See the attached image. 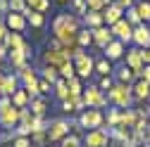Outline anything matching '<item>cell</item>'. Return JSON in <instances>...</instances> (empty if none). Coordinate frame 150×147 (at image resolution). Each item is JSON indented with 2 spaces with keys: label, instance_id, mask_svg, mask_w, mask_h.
I'll return each mask as SVG.
<instances>
[{
  "label": "cell",
  "instance_id": "obj_1",
  "mask_svg": "<svg viewBox=\"0 0 150 147\" xmlns=\"http://www.w3.org/2000/svg\"><path fill=\"white\" fill-rule=\"evenodd\" d=\"M79 31H81V22L71 12H62L52 19V33L64 45H76V33Z\"/></svg>",
  "mask_w": 150,
  "mask_h": 147
},
{
  "label": "cell",
  "instance_id": "obj_2",
  "mask_svg": "<svg viewBox=\"0 0 150 147\" xmlns=\"http://www.w3.org/2000/svg\"><path fill=\"white\" fill-rule=\"evenodd\" d=\"M71 62H74V69H76V76L79 78H88L91 74L96 71V62H93V57H91L86 50H79L71 57Z\"/></svg>",
  "mask_w": 150,
  "mask_h": 147
},
{
  "label": "cell",
  "instance_id": "obj_3",
  "mask_svg": "<svg viewBox=\"0 0 150 147\" xmlns=\"http://www.w3.org/2000/svg\"><path fill=\"white\" fill-rule=\"evenodd\" d=\"M107 97H110L112 104H117V107H129L134 93H131V85H126V83H115L112 90H107Z\"/></svg>",
  "mask_w": 150,
  "mask_h": 147
},
{
  "label": "cell",
  "instance_id": "obj_4",
  "mask_svg": "<svg viewBox=\"0 0 150 147\" xmlns=\"http://www.w3.org/2000/svg\"><path fill=\"white\" fill-rule=\"evenodd\" d=\"M19 119H22V109H17L14 104L0 109V128H5V131L17 128V126H19Z\"/></svg>",
  "mask_w": 150,
  "mask_h": 147
},
{
  "label": "cell",
  "instance_id": "obj_5",
  "mask_svg": "<svg viewBox=\"0 0 150 147\" xmlns=\"http://www.w3.org/2000/svg\"><path fill=\"white\" fill-rule=\"evenodd\" d=\"M29 57H31V45L26 43L24 50H12V52L7 55V64H10V69L17 74V71H22V69L29 64Z\"/></svg>",
  "mask_w": 150,
  "mask_h": 147
},
{
  "label": "cell",
  "instance_id": "obj_6",
  "mask_svg": "<svg viewBox=\"0 0 150 147\" xmlns=\"http://www.w3.org/2000/svg\"><path fill=\"white\" fill-rule=\"evenodd\" d=\"M107 100L110 97H105L103 95V90L98 88V85H88L86 90H83V102H86V107H103V104H107Z\"/></svg>",
  "mask_w": 150,
  "mask_h": 147
},
{
  "label": "cell",
  "instance_id": "obj_7",
  "mask_svg": "<svg viewBox=\"0 0 150 147\" xmlns=\"http://www.w3.org/2000/svg\"><path fill=\"white\" fill-rule=\"evenodd\" d=\"M103 112L100 109H96V107H88V109H83V114L79 116V123L83 126V128H100V123H103Z\"/></svg>",
  "mask_w": 150,
  "mask_h": 147
},
{
  "label": "cell",
  "instance_id": "obj_8",
  "mask_svg": "<svg viewBox=\"0 0 150 147\" xmlns=\"http://www.w3.org/2000/svg\"><path fill=\"white\" fill-rule=\"evenodd\" d=\"M41 60H43V66H57V69H60V64H64L69 57H67L62 50L50 48V45H48V48L43 50V57H41Z\"/></svg>",
  "mask_w": 150,
  "mask_h": 147
},
{
  "label": "cell",
  "instance_id": "obj_9",
  "mask_svg": "<svg viewBox=\"0 0 150 147\" xmlns=\"http://www.w3.org/2000/svg\"><path fill=\"white\" fill-rule=\"evenodd\" d=\"M112 29V36H117V41H122L124 45L134 41V26H131L126 19H119L115 26H110Z\"/></svg>",
  "mask_w": 150,
  "mask_h": 147
},
{
  "label": "cell",
  "instance_id": "obj_10",
  "mask_svg": "<svg viewBox=\"0 0 150 147\" xmlns=\"http://www.w3.org/2000/svg\"><path fill=\"white\" fill-rule=\"evenodd\" d=\"M5 24H7V29L14 31V33H24V29L29 26L26 17H24L22 12H7V14H5Z\"/></svg>",
  "mask_w": 150,
  "mask_h": 147
},
{
  "label": "cell",
  "instance_id": "obj_11",
  "mask_svg": "<svg viewBox=\"0 0 150 147\" xmlns=\"http://www.w3.org/2000/svg\"><path fill=\"white\" fill-rule=\"evenodd\" d=\"M86 147H107V131L105 128H93L86 135Z\"/></svg>",
  "mask_w": 150,
  "mask_h": 147
},
{
  "label": "cell",
  "instance_id": "obj_12",
  "mask_svg": "<svg viewBox=\"0 0 150 147\" xmlns=\"http://www.w3.org/2000/svg\"><path fill=\"white\" fill-rule=\"evenodd\" d=\"M67 133H69V123H67V121H62V119L52 121V123L48 126V138H50V142L67 138Z\"/></svg>",
  "mask_w": 150,
  "mask_h": 147
},
{
  "label": "cell",
  "instance_id": "obj_13",
  "mask_svg": "<svg viewBox=\"0 0 150 147\" xmlns=\"http://www.w3.org/2000/svg\"><path fill=\"white\" fill-rule=\"evenodd\" d=\"M103 19H105V26H115L119 19H124V10L112 3V5H107L103 10Z\"/></svg>",
  "mask_w": 150,
  "mask_h": 147
},
{
  "label": "cell",
  "instance_id": "obj_14",
  "mask_svg": "<svg viewBox=\"0 0 150 147\" xmlns=\"http://www.w3.org/2000/svg\"><path fill=\"white\" fill-rule=\"evenodd\" d=\"M93 31V43H96V45H100V48H105L107 43H112V41H115V36H112V29L110 26H98V29H91Z\"/></svg>",
  "mask_w": 150,
  "mask_h": 147
},
{
  "label": "cell",
  "instance_id": "obj_15",
  "mask_svg": "<svg viewBox=\"0 0 150 147\" xmlns=\"http://www.w3.org/2000/svg\"><path fill=\"white\" fill-rule=\"evenodd\" d=\"M131 43H136L138 48H150V29H148V24L134 26V41Z\"/></svg>",
  "mask_w": 150,
  "mask_h": 147
},
{
  "label": "cell",
  "instance_id": "obj_16",
  "mask_svg": "<svg viewBox=\"0 0 150 147\" xmlns=\"http://www.w3.org/2000/svg\"><path fill=\"white\" fill-rule=\"evenodd\" d=\"M126 66L129 69H134L136 74L145 66L143 62V55H141V48H134V50H126Z\"/></svg>",
  "mask_w": 150,
  "mask_h": 147
},
{
  "label": "cell",
  "instance_id": "obj_17",
  "mask_svg": "<svg viewBox=\"0 0 150 147\" xmlns=\"http://www.w3.org/2000/svg\"><path fill=\"white\" fill-rule=\"evenodd\" d=\"M103 50H105V57H107L110 62H115V60H122V57H124V43L117 41V38L112 41V43H107Z\"/></svg>",
  "mask_w": 150,
  "mask_h": 147
},
{
  "label": "cell",
  "instance_id": "obj_18",
  "mask_svg": "<svg viewBox=\"0 0 150 147\" xmlns=\"http://www.w3.org/2000/svg\"><path fill=\"white\" fill-rule=\"evenodd\" d=\"M3 43H5V48H7L10 52H12V50H24V48H26L24 36H22V33H14V31H10V33L5 36Z\"/></svg>",
  "mask_w": 150,
  "mask_h": 147
},
{
  "label": "cell",
  "instance_id": "obj_19",
  "mask_svg": "<svg viewBox=\"0 0 150 147\" xmlns=\"http://www.w3.org/2000/svg\"><path fill=\"white\" fill-rule=\"evenodd\" d=\"M22 14L26 17L29 26H33V29H43V24H45V14H43V12H36V10L26 7V10L22 12Z\"/></svg>",
  "mask_w": 150,
  "mask_h": 147
},
{
  "label": "cell",
  "instance_id": "obj_20",
  "mask_svg": "<svg viewBox=\"0 0 150 147\" xmlns=\"http://www.w3.org/2000/svg\"><path fill=\"white\" fill-rule=\"evenodd\" d=\"M19 90V76L17 74H5V81H3V88H0V93L3 95H12Z\"/></svg>",
  "mask_w": 150,
  "mask_h": 147
},
{
  "label": "cell",
  "instance_id": "obj_21",
  "mask_svg": "<svg viewBox=\"0 0 150 147\" xmlns=\"http://www.w3.org/2000/svg\"><path fill=\"white\" fill-rule=\"evenodd\" d=\"M10 97H12V104H14L17 109H24V107L31 104V95L26 93V88H19V90H17V93H12Z\"/></svg>",
  "mask_w": 150,
  "mask_h": 147
},
{
  "label": "cell",
  "instance_id": "obj_22",
  "mask_svg": "<svg viewBox=\"0 0 150 147\" xmlns=\"http://www.w3.org/2000/svg\"><path fill=\"white\" fill-rule=\"evenodd\" d=\"M131 93H134V97H136V100H141V102H143V100H148V97H150V83H148V81H143V78H138V81H136V85L131 88Z\"/></svg>",
  "mask_w": 150,
  "mask_h": 147
},
{
  "label": "cell",
  "instance_id": "obj_23",
  "mask_svg": "<svg viewBox=\"0 0 150 147\" xmlns=\"http://www.w3.org/2000/svg\"><path fill=\"white\" fill-rule=\"evenodd\" d=\"M83 24H86V29H98V26H103V24H105L103 12H93V10H88V12L83 14Z\"/></svg>",
  "mask_w": 150,
  "mask_h": 147
},
{
  "label": "cell",
  "instance_id": "obj_24",
  "mask_svg": "<svg viewBox=\"0 0 150 147\" xmlns=\"http://www.w3.org/2000/svg\"><path fill=\"white\" fill-rule=\"evenodd\" d=\"M41 78H45L48 83L55 85V83L60 81V69H57V66H43V69H41Z\"/></svg>",
  "mask_w": 150,
  "mask_h": 147
},
{
  "label": "cell",
  "instance_id": "obj_25",
  "mask_svg": "<svg viewBox=\"0 0 150 147\" xmlns=\"http://www.w3.org/2000/svg\"><path fill=\"white\" fill-rule=\"evenodd\" d=\"M29 107H31V114H33V116H43V114H45V109H48V102L38 95V97H33V100H31Z\"/></svg>",
  "mask_w": 150,
  "mask_h": 147
},
{
  "label": "cell",
  "instance_id": "obj_26",
  "mask_svg": "<svg viewBox=\"0 0 150 147\" xmlns=\"http://www.w3.org/2000/svg\"><path fill=\"white\" fill-rule=\"evenodd\" d=\"M55 95H57V97H60L62 102L71 97V93H69V83H67V78H60L57 83H55Z\"/></svg>",
  "mask_w": 150,
  "mask_h": 147
},
{
  "label": "cell",
  "instance_id": "obj_27",
  "mask_svg": "<svg viewBox=\"0 0 150 147\" xmlns=\"http://www.w3.org/2000/svg\"><path fill=\"white\" fill-rule=\"evenodd\" d=\"M91 43H93V31H91V29H81V31L76 33V45L83 50V48H88Z\"/></svg>",
  "mask_w": 150,
  "mask_h": 147
},
{
  "label": "cell",
  "instance_id": "obj_28",
  "mask_svg": "<svg viewBox=\"0 0 150 147\" xmlns=\"http://www.w3.org/2000/svg\"><path fill=\"white\" fill-rule=\"evenodd\" d=\"M134 78H136V71H134V69H129L126 64H124V66L117 71V81H119V83H126V85H129Z\"/></svg>",
  "mask_w": 150,
  "mask_h": 147
},
{
  "label": "cell",
  "instance_id": "obj_29",
  "mask_svg": "<svg viewBox=\"0 0 150 147\" xmlns=\"http://www.w3.org/2000/svg\"><path fill=\"white\" fill-rule=\"evenodd\" d=\"M74 76H76V69H74V62L71 60H67L64 64H60V78H74Z\"/></svg>",
  "mask_w": 150,
  "mask_h": 147
},
{
  "label": "cell",
  "instance_id": "obj_30",
  "mask_svg": "<svg viewBox=\"0 0 150 147\" xmlns=\"http://www.w3.org/2000/svg\"><path fill=\"white\" fill-rule=\"evenodd\" d=\"M136 10H138V17L145 22H150V0H141V3H136Z\"/></svg>",
  "mask_w": 150,
  "mask_h": 147
},
{
  "label": "cell",
  "instance_id": "obj_31",
  "mask_svg": "<svg viewBox=\"0 0 150 147\" xmlns=\"http://www.w3.org/2000/svg\"><path fill=\"white\" fill-rule=\"evenodd\" d=\"M71 14H76V17H81L83 19V14L88 12V5H86V0H71Z\"/></svg>",
  "mask_w": 150,
  "mask_h": 147
},
{
  "label": "cell",
  "instance_id": "obj_32",
  "mask_svg": "<svg viewBox=\"0 0 150 147\" xmlns=\"http://www.w3.org/2000/svg\"><path fill=\"white\" fill-rule=\"evenodd\" d=\"M26 5L31 7V10H36V12H48L50 10V0H26Z\"/></svg>",
  "mask_w": 150,
  "mask_h": 147
},
{
  "label": "cell",
  "instance_id": "obj_33",
  "mask_svg": "<svg viewBox=\"0 0 150 147\" xmlns=\"http://www.w3.org/2000/svg\"><path fill=\"white\" fill-rule=\"evenodd\" d=\"M96 71L100 74V76H110V74H112V64H110V60H107V57L98 60V62H96Z\"/></svg>",
  "mask_w": 150,
  "mask_h": 147
},
{
  "label": "cell",
  "instance_id": "obj_34",
  "mask_svg": "<svg viewBox=\"0 0 150 147\" xmlns=\"http://www.w3.org/2000/svg\"><path fill=\"white\" fill-rule=\"evenodd\" d=\"M126 22H129L131 26H138V24H143V19L138 17V10H136V5L126 10Z\"/></svg>",
  "mask_w": 150,
  "mask_h": 147
},
{
  "label": "cell",
  "instance_id": "obj_35",
  "mask_svg": "<svg viewBox=\"0 0 150 147\" xmlns=\"http://www.w3.org/2000/svg\"><path fill=\"white\" fill-rule=\"evenodd\" d=\"M67 83H69V93H71V97H74V95H83V88H81V81H79V76L69 78Z\"/></svg>",
  "mask_w": 150,
  "mask_h": 147
},
{
  "label": "cell",
  "instance_id": "obj_36",
  "mask_svg": "<svg viewBox=\"0 0 150 147\" xmlns=\"http://www.w3.org/2000/svg\"><path fill=\"white\" fill-rule=\"evenodd\" d=\"M50 138H48V131H36V133H31V142L33 145H43V142H48Z\"/></svg>",
  "mask_w": 150,
  "mask_h": 147
},
{
  "label": "cell",
  "instance_id": "obj_37",
  "mask_svg": "<svg viewBox=\"0 0 150 147\" xmlns=\"http://www.w3.org/2000/svg\"><path fill=\"white\" fill-rule=\"evenodd\" d=\"M12 147H33L29 135H19V138H12Z\"/></svg>",
  "mask_w": 150,
  "mask_h": 147
},
{
  "label": "cell",
  "instance_id": "obj_38",
  "mask_svg": "<svg viewBox=\"0 0 150 147\" xmlns=\"http://www.w3.org/2000/svg\"><path fill=\"white\" fill-rule=\"evenodd\" d=\"M86 5H88V10H93V12H103V10L107 7L105 0H86Z\"/></svg>",
  "mask_w": 150,
  "mask_h": 147
},
{
  "label": "cell",
  "instance_id": "obj_39",
  "mask_svg": "<svg viewBox=\"0 0 150 147\" xmlns=\"http://www.w3.org/2000/svg\"><path fill=\"white\" fill-rule=\"evenodd\" d=\"M26 7V0H10V12H24Z\"/></svg>",
  "mask_w": 150,
  "mask_h": 147
},
{
  "label": "cell",
  "instance_id": "obj_40",
  "mask_svg": "<svg viewBox=\"0 0 150 147\" xmlns=\"http://www.w3.org/2000/svg\"><path fill=\"white\" fill-rule=\"evenodd\" d=\"M60 142H62V147H79V138H76V135H67V138H62Z\"/></svg>",
  "mask_w": 150,
  "mask_h": 147
},
{
  "label": "cell",
  "instance_id": "obj_41",
  "mask_svg": "<svg viewBox=\"0 0 150 147\" xmlns=\"http://www.w3.org/2000/svg\"><path fill=\"white\" fill-rule=\"evenodd\" d=\"M112 85H115L112 76H103V78H100V83H98V88H100V90H112Z\"/></svg>",
  "mask_w": 150,
  "mask_h": 147
},
{
  "label": "cell",
  "instance_id": "obj_42",
  "mask_svg": "<svg viewBox=\"0 0 150 147\" xmlns=\"http://www.w3.org/2000/svg\"><path fill=\"white\" fill-rule=\"evenodd\" d=\"M7 33H10V29H7V24H5V17H0V43L5 41Z\"/></svg>",
  "mask_w": 150,
  "mask_h": 147
},
{
  "label": "cell",
  "instance_id": "obj_43",
  "mask_svg": "<svg viewBox=\"0 0 150 147\" xmlns=\"http://www.w3.org/2000/svg\"><path fill=\"white\" fill-rule=\"evenodd\" d=\"M136 76H138V78H143V81H148V83H150V64H145V66H143V69H141V71H138V74H136Z\"/></svg>",
  "mask_w": 150,
  "mask_h": 147
},
{
  "label": "cell",
  "instance_id": "obj_44",
  "mask_svg": "<svg viewBox=\"0 0 150 147\" xmlns=\"http://www.w3.org/2000/svg\"><path fill=\"white\" fill-rule=\"evenodd\" d=\"M50 85H52V83H48L45 78L38 81V90H41V95H48V93H50Z\"/></svg>",
  "mask_w": 150,
  "mask_h": 147
},
{
  "label": "cell",
  "instance_id": "obj_45",
  "mask_svg": "<svg viewBox=\"0 0 150 147\" xmlns=\"http://www.w3.org/2000/svg\"><path fill=\"white\" fill-rule=\"evenodd\" d=\"M62 112H69V114H71V112H76V107H74L71 100H64V102H62Z\"/></svg>",
  "mask_w": 150,
  "mask_h": 147
},
{
  "label": "cell",
  "instance_id": "obj_46",
  "mask_svg": "<svg viewBox=\"0 0 150 147\" xmlns=\"http://www.w3.org/2000/svg\"><path fill=\"white\" fill-rule=\"evenodd\" d=\"M115 5H119L122 10H129V7H134V0H115Z\"/></svg>",
  "mask_w": 150,
  "mask_h": 147
},
{
  "label": "cell",
  "instance_id": "obj_47",
  "mask_svg": "<svg viewBox=\"0 0 150 147\" xmlns=\"http://www.w3.org/2000/svg\"><path fill=\"white\" fill-rule=\"evenodd\" d=\"M7 55H10V50L5 48V43H0V64H3V62L7 60Z\"/></svg>",
  "mask_w": 150,
  "mask_h": 147
},
{
  "label": "cell",
  "instance_id": "obj_48",
  "mask_svg": "<svg viewBox=\"0 0 150 147\" xmlns=\"http://www.w3.org/2000/svg\"><path fill=\"white\" fill-rule=\"evenodd\" d=\"M141 55H143V62L150 64V48H141Z\"/></svg>",
  "mask_w": 150,
  "mask_h": 147
},
{
  "label": "cell",
  "instance_id": "obj_49",
  "mask_svg": "<svg viewBox=\"0 0 150 147\" xmlns=\"http://www.w3.org/2000/svg\"><path fill=\"white\" fill-rule=\"evenodd\" d=\"M57 3H71V0H57Z\"/></svg>",
  "mask_w": 150,
  "mask_h": 147
}]
</instances>
